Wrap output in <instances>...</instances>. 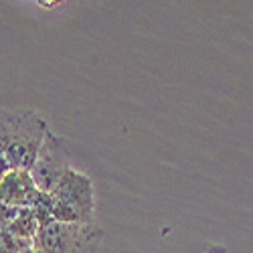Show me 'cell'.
Instances as JSON below:
<instances>
[{
  "instance_id": "6da1fadb",
  "label": "cell",
  "mask_w": 253,
  "mask_h": 253,
  "mask_svg": "<svg viewBox=\"0 0 253 253\" xmlns=\"http://www.w3.org/2000/svg\"><path fill=\"white\" fill-rule=\"evenodd\" d=\"M47 134L49 128L45 118L33 110L0 114V152L12 168L31 172Z\"/></svg>"
},
{
  "instance_id": "7a4b0ae2",
  "label": "cell",
  "mask_w": 253,
  "mask_h": 253,
  "mask_svg": "<svg viewBox=\"0 0 253 253\" xmlns=\"http://www.w3.org/2000/svg\"><path fill=\"white\" fill-rule=\"evenodd\" d=\"M53 219L59 223H93L95 193L87 174L75 168L65 170L51 193Z\"/></svg>"
},
{
  "instance_id": "3957f363",
  "label": "cell",
  "mask_w": 253,
  "mask_h": 253,
  "mask_svg": "<svg viewBox=\"0 0 253 253\" xmlns=\"http://www.w3.org/2000/svg\"><path fill=\"white\" fill-rule=\"evenodd\" d=\"M101 237V229L93 223L53 221L39 229L35 249L41 253H97Z\"/></svg>"
},
{
  "instance_id": "277c9868",
  "label": "cell",
  "mask_w": 253,
  "mask_h": 253,
  "mask_svg": "<svg viewBox=\"0 0 253 253\" xmlns=\"http://www.w3.org/2000/svg\"><path fill=\"white\" fill-rule=\"evenodd\" d=\"M69 168H73L69 142L49 130L43 146H41V150H39L37 162L31 170L35 184L39 186L41 193L51 195L55 191L59 178L65 174V170H69Z\"/></svg>"
},
{
  "instance_id": "5b68a950",
  "label": "cell",
  "mask_w": 253,
  "mask_h": 253,
  "mask_svg": "<svg viewBox=\"0 0 253 253\" xmlns=\"http://www.w3.org/2000/svg\"><path fill=\"white\" fill-rule=\"evenodd\" d=\"M41 191L29 170H12L0 180V203L16 209H29L39 199Z\"/></svg>"
},
{
  "instance_id": "8992f818",
  "label": "cell",
  "mask_w": 253,
  "mask_h": 253,
  "mask_svg": "<svg viewBox=\"0 0 253 253\" xmlns=\"http://www.w3.org/2000/svg\"><path fill=\"white\" fill-rule=\"evenodd\" d=\"M39 229H41V225L31 209H20L18 215L12 219V223L6 227L10 235H14L20 241H29L33 245H35V237L39 233Z\"/></svg>"
},
{
  "instance_id": "52a82bcc",
  "label": "cell",
  "mask_w": 253,
  "mask_h": 253,
  "mask_svg": "<svg viewBox=\"0 0 253 253\" xmlns=\"http://www.w3.org/2000/svg\"><path fill=\"white\" fill-rule=\"evenodd\" d=\"M35 247L29 241H20L14 235H10L6 229H0V253H23L25 249Z\"/></svg>"
},
{
  "instance_id": "ba28073f",
  "label": "cell",
  "mask_w": 253,
  "mask_h": 253,
  "mask_svg": "<svg viewBox=\"0 0 253 253\" xmlns=\"http://www.w3.org/2000/svg\"><path fill=\"white\" fill-rule=\"evenodd\" d=\"M12 170V166H10V162L6 160V156L2 154V152H0V180H2L8 172Z\"/></svg>"
},
{
  "instance_id": "9c48e42d",
  "label": "cell",
  "mask_w": 253,
  "mask_h": 253,
  "mask_svg": "<svg viewBox=\"0 0 253 253\" xmlns=\"http://www.w3.org/2000/svg\"><path fill=\"white\" fill-rule=\"evenodd\" d=\"M205 253H227V249L223 245H209Z\"/></svg>"
},
{
  "instance_id": "30bf717a",
  "label": "cell",
  "mask_w": 253,
  "mask_h": 253,
  "mask_svg": "<svg viewBox=\"0 0 253 253\" xmlns=\"http://www.w3.org/2000/svg\"><path fill=\"white\" fill-rule=\"evenodd\" d=\"M23 253H41V251H39V249H35V247H31V249H25Z\"/></svg>"
}]
</instances>
